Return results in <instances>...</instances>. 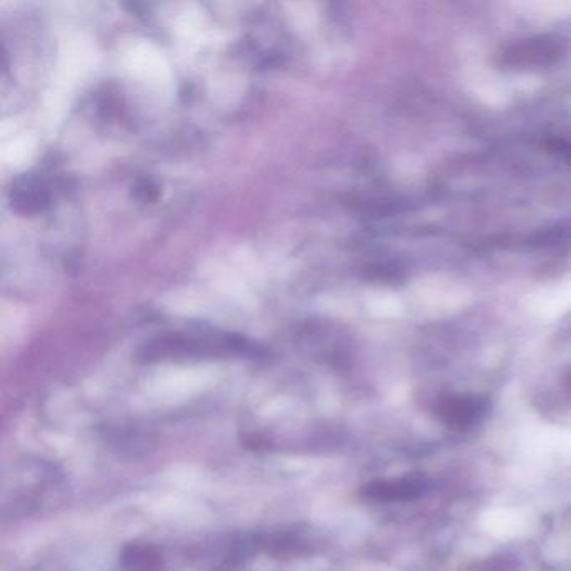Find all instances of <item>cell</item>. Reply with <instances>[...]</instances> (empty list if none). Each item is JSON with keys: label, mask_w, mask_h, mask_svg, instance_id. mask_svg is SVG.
Instances as JSON below:
<instances>
[{"label": "cell", "mask_w": 571, "mask_h": 571, "mask_svg": "<svg viewBox=\"0 0 571 571\" xmlns=\"http://www.w3.org/2000/svg\"><path fill=\"white\" fill-rule=\"evenodd\" d=\"M488 402L478 396H448L436 404V416L451 427L473 426L483 417Z\"/></svg>", "instance_id": "cell-3"}, {"label": "cell", "mask_w": 571, "mask_h": 571, "mask_svg": "<svg viewBox=\"0 0 571 571\" xmlns=\"http://www.w3.org/2000/svg\"><path fill=\"white\" fill-rule=\"evenodd\" d=\"M123 571H163V560L153 546L129 545L121 555Z\"/></svg>", "instance_id": "cell-4"}, {"label": "cell", "mask_w": 571, "mask_h": 571, "mask_svg": "<svg viewBox=\"0 0 571 571\" xmlns=\"http://www.w3.org/2000/svg\"><path fill=\"white\" fill-rule=\"evenodd\" d=\"M427 489V478L421 474H407L404 478L372 481L362 488V496L376 503H402L421 498Z\"/></svg>", "instance_id": "cell-1"}, {"label": "cell", "mask_w": 571, "mask_h": 571, "mask_svg": "<svg viewBox=\"0 0 571 571\" xmlns=\"http://www.w3.org/2000/svg\"><path fill=\"white\" fill-rule=\"evenodd\" d=\"M568 386H570V389H571V372H570V376H568Z\"/></svg>", "instance_id": "cell-6"}, {"label": "cell", "mask_w": 571, "mask_h": 571, "mask_svg": "<svg viewBox=\"0 0 571 571\" xmlns=\"http://www.w3.org/2000/svg\"><path fill=\"white\" fill-rule=\"evenodd\" d=\"M563 46L555 39L538 37L520 42L508 49L505 62L511 67H540L548 66L560 59Z\"/></svg>", "instance_id": "cell-2"}, {"label": "cell", "mask_w": 571, "mask_h": 571, "mask_svg": "<svg viewBox=\"0 0 571 571\" xmlns=\"http://www.w3.org/2000/svg\"><path fill=\"white\" fill-rule=\"evenodd\" d=\"M548 148L556 155L571 158V133L561 134L558 138L551 139Z\"/></svg>", "instance_id": "cell-5"}]
</instances>
